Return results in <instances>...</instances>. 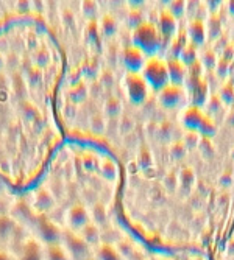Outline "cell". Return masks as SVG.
<instances>
[{
	"instance_id": "12",
	"label": "cell",
	"mask_w": 234,
	"mask_h": 260,
	"mask_svg": "<svg viewBox=\"0 0 234 260\" xmlns=\"http://www.w3.org/2000/svg\"><path fill=\"white\" fill-rule=\"evenodd\" d=\"M167 70H169L170 84L180 86L186 77V64H183L178 59H170V61H167Z\"/></svg>"
},
{
	"instance_id": "18",
	"label": "cell",
	"mask_w": 234,
	"mask_h": 260,
	"mask_svg": "<svg viewBox=\"0 0 234 260\" xmlns=\"http://www.w3.org/2000/svg\"><path fill=\"white\" fill-rule=\"evenodd\" d=\"M0 260H17V258H16L10 251L0 248Z\"/></svg>"
},
{
	"instance_id": "5",
	"label": "cell",
	"mask_w": 234,
	"mask_h": 260,
	"mask_svg": "<svg viewBox=\"0 0 234 260\" xmlns=\"http://www.w3.org/2000/svg\"><path fill=\"white\" fill-rule=\"evenodd\" d=\"M125 89L127 95L133 105L144 103L149 95V86L140 74H127L125 75Z\"/></svg>"
},
{
	"instance_id": "1",
	"label": "cell",
	"mask_w": 234,
	"mask_h": 260,
	"mask_svg": "<svg viewBox=\"0 0 234 260\" xmlns=\"http://www.w3.org/2000/svg\"><path fill=\"white\" fill-rule=\"evenodd\" d=\"M162 38L155 23L140 22L133 30V44L136 49H139L147 58L156 56L161 49Z\"/></svg>"
},
{
	"instance_id": "7",
	"label": "cell",
	"mask_w": 234,
	"mask_h": 260,
	"mask_svg": "<svg viewBox=\"0 0 234 260\" xmlns=\"http://www.w3.org/2000/svg\"><path fill=\"white\" fill-rule=\"evenodd\" d=\"M147 56L136 49L134 45H128L124 50V66L127 69V74H140L145 66Z\"/></svg>"
},
{
	"instance_id": "8",
	"label": "cell",
	"mask_w": 234,
	"mask_h": 260,
	"mask_svg": "<svg viewBox=\"0 0 234 260\" xmlns=\"http://www.w3.org/2000/svg\"><path fill=\"white\" fill-rule=\"evenodd\" d=\"M17 260H45L42 243L36 237L27 239L19 249Z\"/></svg>"
},
{
	"instance_id": "10",
	"label": "cell",
	"mask_w": 234,
	"mask_h": 260,
	"mask_svg": "<svg viewBox=\"0 0 234 260\" xmlns=\"http://www.w3.org/2000/svg\"><path fill=\"white\" fill-rule=\"evenodd\" d=\"M158 30L161 33V38H170L175 35L177 30V19L169 13V10L162 11L159 16V23H158Z\"/></svg>"
},
{
	"instance_id": "2",
	"label": "cell",
	"mask_w": 234,
	"mask_h": 260,
	"mask_svg": "<svg viewBox=\"0 0 234 260\" xmlns=\"http://www.w3.org/2000/svg\"><path fill=\"white\" fill-rule=\"evenodd\" d=\"M140 75H142V78L145 80L147 86L155 92H159L166 86L170 84L167 62L159 59L158 56L147 58L145 66L142 69V72H140Z\"/></svg>"
},
{
	"instance_id": "19",
	"label": "cell",
	"mask_w": 234,
	"mask_h": 260,
	"mask_svg": "<svg viewBox=\"0 0 234 260\" xmlns=\"http://www.w3.org/2000/svg\"><path fill=\"white\" fill-rule=\"evenodd\" d=\"M92 260H94V258H92Z\"/></svg>"
},
{
	"instance_id": "6",
	"label": "cell",
	"mask_w": 234,
	"mask_h": 260,
	"mask_svg": "<svg viewBox=\"0 0 234 260\" xmlns=\"http://www.w3.org/2000/svg\"><path fill=\"white\" fill-rule=\"evenodd\" d=\"M91 223V215L87 209L83 204H75L72 206L66 214V224L67 229L72 232H80L84 226Z\"/></svg>"
},
{
	"instance_id": "11",
	"label": "cell",
	"mask_w": 234,
	"mask_h": 260,
	"mask_svg": "<svg viewBox=\"0 0 234 260\" xmlns=\"http://www.w3.org/2000/svg\"><path fill=\"white\" fill-rule=\"evenodd\" d=\"M94 260H124V255L111 243H100L96 248Z\"/></svg>"
},
{
	"instance_id": "17",
	"label": "cell",
	"mask_w": 234,
	"mask_h": 260,
	"mask_svg": "<svg viewBox=\"0 0 234 260\" xmlns=\"http://www.w3.org/2000/svg\"><path fill=\"white\" fill-rule=\"evenodd\" d=\"M189 39H191V44L195 47V45H200L203 41H204V27L200 20H192L189 23Z\"/></svg>"
},
{
	"instance_id": "15",
	"label": "cell",
	"mask_w": 234,
	"mask_h": 260,
	"mask_svg": "<svg viewBox=\"0 0 234 260\" xmlns=\"http://www.w3.org/2000/svg\"><path fill=\"white\" fill-rule=\"evenodd\" d=\"M52 207H53L52 195L47 190H39L35 197V209L39 212V215H45Z\"/></svg>"
},
{
	"instance_id": "14",
	"label": "cell",
	"mask_w": 234,
	"mask_h": 260,
	"mask_svg": "<svg viewBox=\"0 0 234 260\" xmlns=\"http://www.w3.org/2000/svg\"><path fill=\"white\" fill-rule=\"evenodd\" d=\"M77 234H80V237L92 248V246H99L100 245V231H99V228L94 224L92 221L87 224V226H84L80 232H77Z\"/></svg>"
},
{
	"instance_id": "3",
	"label": "cell",
	"mask_w": 234,
	"mask_h": 260,
	"mask_svg": "<svg viewBox=\"0 0 234 260\" xmlns=\"http://www.w3.org/2000/svg\"><path fill=\"white\" fill-rule=\"evenodd\" d=\"M63 232L64 231L47 215H39L36 218V239L42 246L60 245L63 242Z\"/></svg>"
},
{
	"instance_id": "9",
	"label": "cell",
	"mask_w": 234,
	"mask_h": 260,
	"mask_svg": "<svg viewBox=\"0 0 234 260\" xmlns=\"http://www.w3.org/2000/svg\"><path fill=\"white\" fill-rule=\"evenodd\" d=\"M158 99H159V103L164 108H175L183 100V90H181L180 86L169 84V86L164 87L162 90L158 92Z\"/></svg>"
},
{
	"instance_id": "4",
	"label": "cell",
	"mask_w": 234,
	"mask_h": 260,
	"mask_svg": "<svg viewBox=\"0 0 234 260\" xmlns=\"http://www.w3.org/2000/svg\"><path fill=\"white\" fill-rule=\"evenodd\" d=\"M61 245L67 251L70 260H92L91 257V246L80 237V234L64 229Z\"/></svg>"
},
{
	"instance_id": "13",
	"label": "cell",
	"mask_w": 234,
	"mask_h": 260,
	"mask_svg": "<svg viewBox=\"0 0 234 260\" xmlns=\"http://www.w3.org/2000/svg\"><path fill=\"white\" fill-rule=\"evenodd\" d=\"M14 220L7 215V214H0V243H7L13 239L14 235Z\"/></svg>"
},
{
	"instance_id": "16",
	"label": "cell",
	"mask_w": 234,
	"mask_h": 260,
	"mask_svg": "<svg viewBox=\"0 0 234 260\" xmlns=\"http://www.w3.org/2000/svg\"><path fill=\"white\" fill-rule=\"evenodd\" d=\"M44 258L45 260H70L67 251L64 246L60 245H52V246H44Z\"/></svg>"
}]
</instances>
